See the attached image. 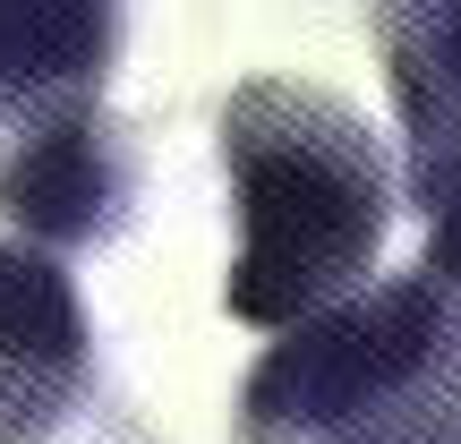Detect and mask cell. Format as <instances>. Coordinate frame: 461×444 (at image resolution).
<instances>
[{"label":"cell","instance_id":"obj_4","mask_svg":"<svg viewBox=\"0 0 461 444\" xmlns=\"http://www.w3.org/2000/svg\"><path fill=\"white\" fill-rule=\"evenodd\" d=\"M376 43L411 137V205L436 222L445 205H461V0L376 9Z\"/></svg>","mask_w":461,"mask_h":444},{"label":"cell","instance_id":"obj_5","mask_svg":"<svg viewBox=\"0 0 461 444\" xmlns=\"http://www.w3.org/2000/svg\"><path fill=\"white\" fill-rule=\"evenodd\" d=\"M120 51V9L103 0H0V137L103 103V68Z\"/></svg>","mask_w":461,"mask_h":444},{"label":"cell","instance_id":"obj_3","mask_svg":"<svg viewBox=\"0 0 461 444\" xmlns=\"http://www.w3.org/2000/svg\"><path fill=\"white\" fill-rule=\"evenodd\" d=\"M95 376V333L68 274L26 240H0V444H43Z\"/></svg>","mask_w":461,"mask_h":444},{"label":"cell","instance_id":"obj_1","mask_svg":"<svg viewBox=\"0 0 461 444\" xmlns=\"http://www.w3.org/2000/svg\"><path fill=\"white\" fill-rule=\"evenodd\" d=\"M222 180L240 205L222 308L240 325H308L367 291L393 222L384 146L342 95L299 77H257L222 103Z\"/></svg>","mask_w":461,"mask_h":444},{"label":"cell","instance_id":"obj_2","mask_svg":"<svg viewBox=\"0 0 461 444\" xmlns=\"http://www.w3.org/2000/svg\"><path fill=\"white\" fill-rule=\"evenodd\" d=\"M137 205V146L103 103L0 137V222L26 248H103Z\"/></svg>","mask_w":461,"mask_h":444},{"label":"cell","instance_id":"obj_6","mask_svg":"<svg viewBox=\"0 0 461 444\" xmlns=\"http://www.w3.org/2000/svg\"><path fill=\"white\" fill-rule=\"evenodd\" d=\"M428 274L445 282V291H461V205H445V214L428 222Z\"/></svg>","mask_w":461,"mask_h":444}]
</instances>
